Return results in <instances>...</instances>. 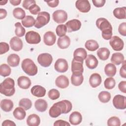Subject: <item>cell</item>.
Listing matches in <instances>:
<instances>
[{
    "mask_svg": "<svg viewBox=\"0 0 126 126\" xmlns=\"http://www.w3.org/2000/svg\"><path fill=\"white\" fill-rule=\"evenodd\" d=\"M72 108V105L70 101L63 100L55 103L50 108L49 114L52 118H57L61 114H67Z\"/></svg>",
    "mask_w": 126,
    "mask_h": 126,
    "instance_id": "obj_1",
    "label": "cell"
},
{
    "mask_svg": "<svg viewBox=\"0 0 126 126\" xmlns=\"http://www.w3.org/2000/svg\"><path fill=\"white\" fill-rule=\"evenodd\" d=\"M95 23L96 27L102 32V37L105 40H110L112 35V27L110 23L104 18H99Z\"/></svg>",
    "mask_w": 126,
    "mask_h": 126,
    "instance_id": "obj_2",
    "label": "cell"
},
{
    "mask_svg": "<svg viewBox=\"0 0 126 126\" xmlns=\"http://www.w3.org/2000/svg\"><path fill=\"white\" fill-rule=\"evenodd\" d=\"M14 86V80L10 77L7 78L0 84V93L6 96H11L15 92Z\"/></svg>",
    "mask_w": 126,
    "mask_h": 126,
    "instance_id": "obj_3",
    "label": "cell"
},
{
    "mask_svg": "<svg viewBox=\"0 0 126 126\" xmlns=\"http://www.w3.org/2000/svg\"><path fill=\"white\" fill-rule=\"evenodd\" d=\"M21 67L24 72L29 76H34L38 71L37 66L30 59H24L22 62Z\"/></svg>",
    "mask_w": 126,
    "mask_h": 126,
    "instance_id": "obj_4",
    "label": "cell"
},
{
    "mask_svg": "<svg viewBox=\"0 0 126 126\" xmlns=\"http://www.w3.org/2000/svg\"><path fill=\"white\" fill-rule=\"evenodd\" d=\"M50 14L46 11L40 12L35 20L34 27L37 29H40L47 25L50 21Z\"/></svg>",
    "mask_w": 126,
    "mask_h": 126,
    "instance_id": "obj_5",
    "label": "cell"
},
{
    "mask_svg": "<svg viewBox=\"0 0 126 126\" xmlns=\"http://www.w3.org/2000/svg\"><path fill=\"white\" fill-rule=\"evenodd\" d=\"M83 61V59L81 58L73 57L71 62V71L72 73H83L84 71Z\"/></svg>",
    "mask_w": 126,
    "mask_h": 126,
    "instance_id": "obj_6",
    "label": "cell"
},
{
    "mask_svg": "<svg viewBox=\"0 0 126 126\" xmlns=\"http://www.w3.org/2000/svg\"><path fill=\"white\" fill-rule=\"evenodd\" d=\"M25 39L29 44H37L41 41V36L38 32L31 31L27 32L25 35Z\"/></svg>",
    "mask_w": 126,
    "mask_h": 126,
    "instance_id": "obj_7",
    "label": "cell"
},
{
    "mask_svg": "<svg viewBox=\"0 0 126 126\" xmlns=\"http://www.w3.org/2000/svg\"><path fill=\"white\" fill-rule=\"evenodd\" d=\"M38 63L43 67H47L49 66L53 62V58L49 53H42L37 57Z\"/></svg>",
    "mask_w": 126,
    "mask_h": 126,
    "instance_id": "obj_8",
    "label": "cell"
},
{
    "mask_svg": "<svg viewBox=\"0 0 126 126\" xmlns=\"http://www.w3.org/2000/svg\"><path fill=\"white\" fill-rule=\"evenodd\" d=\"M113 104L118 109H125L126 108V97L124 95L117 94L113 99Z\"/></svg>",
    "mask_w": 126,
    "mask_h": 126,
    "instance_id": "obj_9",
    "label": "cell"
},
{
    "mask_svg": "<svg viewBox=\"0 0 126 126\" xmlns=\"http://www.w3.org/2000/svg\"><path fill=\"white\" fill-rule=\"evenodd\" d=\"M54 21L58 24L64 23L67 19V14L63 10H57L54 11L52 14Z\"/></svg>",
    "mask_w": 126,
    "mask_h": 126,
    "instance_id": "obj_10",
    "label": "cell"
},
{
    "mask_svg": "<svg viewBox=\"0 0 126 126\" xmlns=\"http://www.w3.org/2000/svg\"><path fill=\"white\" fill-rule=\"evenodd\" d=\"M109 44L112 48L116 51H121L124 46L123 40L117 36H113L109 41Z\"/></svg>",
    "mask_w": 126,
    "mask_h": 126,
    "instance_id": "obj_11",
    "label": "cell"
},
{
    "mask_svg": "<svg viewBox=\"0 0 126 126\" xmlns=\"http://www.w3.org/2000/svg\"><path fill=\"white\" fill-rule=\"evenodd\" d=\"M54 68L58 72L63 73L66 72L68 69V65L67 61L62 58L58 59L55 63Z\"/></svg>",
    "mask_w": 126,
    "mask_h": 126,
    "instance_id": "obj_12",
    "label": "cell"
},
{
    "mask_svg": "<svg viewBox=\"0 0 126 126\" xmlns=\"http://www.w3.org/2000/svg\"><path fill=\"white\" fill-rule=\"evenodd\" d=\"M76 8L81 12L87 13L91 9V4L88 0H77L75 2Z\"/></svg>",
    "mask_w": 126,
    "mask_h": 126,
    "instance_id": "obj_13",
    "label": "cell"
},
{
    "mask_svg": "<svg viewBox=\"0 0 126 126\" xmlns=\"http://www.w3.org/2000/svg\"><path fill=\"white\" fill-rule=\"evenodd\" d=\"M67 32H70L78 31L81 27V22L76 19H74L67 21L65 24Z\"/></svg>",
    "mask_w": 126,
    "mask_h": 126,
    "instance_id": "obj_14",
    "label": "cell"
},
{
    "mask_svg": "<svg viewBox=\"0 0 126 126\" xmlns=\"http://www.w3.org/2000/svg\"><path fill=\"white\" fill-rule=\"evenodd\" d=\"M9 44L11 49L15 51L21 50L23 46L22 40L17 36L13 37L10 39Z\"/></svg>",
    "mask_w": 126,
    "mask_h": 126,
    "instance_id": "obj_15",
    "label": "cell"
},
{
    "mask_svg": "<svg viewBox=\"0 0 126 126\" xmlns=\"http://www.w3.org/2000/svg\"><path fill=\"white\" fill-rule=\"evenodd\" d=\"M56 40V36L55 33L51 31L47 32L43 36V41L45 45L47 46L53 45Z\"/></svg>",
    "mask_w": 126,
    "mask_h": 126,
    "instance_id": "obj_16",
    "label": "cell"
},
{
    "mask_svg": "<svg viewBox=\"0 0 126 126\" xmlns=\"http://www.w3.org/2000/svg\"><path fill=\"white\" fill-rule=\"evenodd\" d=\"M69 84V80L65 75H60L55 80L56 85L61 89H65L67 88Z\"/></svg>",
    "mask_w": 126,
    "mask_h": 126,
    "instance_id": "obj_17",
    "label": "cell"
},
{
    "mask_svg": "<svg viewBox=\"0 0 126 126\" xmlns=\"http://www.w3.org/2000/svg\"><path fill=\"white\" fill-rule=\"evenodd\" d=\"M31 92L33 96L37 97H42L45 96L46 91L43 87L40 85H35L32 88Z\"/></svg>",
    "mask_w": 126,
    "mask_h": 126,
    "instance_id": "obj_18",
    "label": "cell"
},
{
    "mask_svg": "<svg viewBox=\"0 0 126 126\" xmlns=\"http://www.w3.org/2000/svg\"><path fill=\"white\" fill-rule=\"evenodd\" d=\"M85 63L87 67L89 68L93 69L95 68L97 65L98 62L96 58L92 54L88 55L85 59Z\"/></svg>",
    "mask_w": 126,
    "mask_h": 126,
    "instance_id": "obj_19",
    "label": "cell"
},
{
    "mask_svg": "<svg viewBox=\"0 0 126 126\" xmlns=\"http://www.w3.org/2000/svg\"><path fill=\"white\" fill-rule=\"evenodd\" d=\"M17 84L20 88L28 89L31 85V81L29 77L25 76H21L18 78Z\"/></svg>",
    "mask_w": 126,
    "mask_h": 126,
    "instance_id": "obj_20",
    "label": "cell"
},
{
    "mask_svg": "<svg viewBox=\"0 0 126 126\" xmlns=\"http://www.w3.org/2000/svg\"><path fill=\"white\" fill-rule=\"evenodd\" d=\"M102 79L99 74L97 73H93L90 77L89 83L92 88H96L99 86L101 83Z\"/></svg>",
    "mask_w": 126,
    "mask_h": 126,
    "instance_id": "obj_21",
    "label": "cell"
},
{
    "mask_svg": "<svg viewBox=\"0 0 126 126\" xmlns=\"http://www.w3.org/2000/svg\"><path fill=\"white\" fill-rule=\"evenodd\" d=\"M82 121V115L78 111L73 112L69 116V121L72 125H78L81 123Z\"/></svg>",
    "mask_w": 126,
    "mask_h": 126,
    "instance_id": "obj_22",
    "label": "cell"
},
{
    "mask_svg": "<svg viewBox=\"0 0 126 126\" xmlns=\"http://www.w3.org/2000/svg\"><path fill=\"white\" fill-rule=\"evenodd\" d=\"M84 81V77L82 73H72L71 77V84L75 86L81 85Z\"/></svg>",
    "mask_w": 126,
    "mask_h": 126,
    "instance_id": "obj_23",
    "label": "cell"
},
{
    "mask_svg": "<svg viewBox=\"0 0 126 126\" xmlns=\"http://www.w3.org/2000/svg\"><path fill=\"white\" fill-rule=\"evenodd\" d=\"M40 123L39 117L35 114H32L29 115L27 119V124L29 126H38Z\"/></svg>",
    "mask_w": 126,
    "mask_h": 126,
    "instance_id": "obj_24",
    "label": "cell"
},
{
    "mask_svg": "<svg viewBox=\"0 0 126 126\" xmlns=\"http://www.w3.org/2000/svg\"><path fill=\"white\" fill-rule=\"evenodd\" d=\"M70 38L67 35L59 37L57 41V45L58 47L62 49L67 48L70 45Z\"/></svg>",
    "mask_w": 126,
    "mask_h": 126,
    "instance_id": "obj_25",
    "label": "cell"
},
{
    "mask_svg": "<svg viewBox=\"0 0 126 126\" xmlns=\"http://www.w3.org/2000/svg\"><path fill=\"white\" fill-rule=\"evenodd\" d=\"M1 109L6 112H10L13 108V103L12 101L8 99H3L0 102Z\"/></svg>",
    "mask_w": 126,
    "mask_h": 126,
    "instance_id": "obj_26",
    "label": "cell"
},
{
    "mask_svg": "<svg viewBox=\"0 0 126 126\" xmlns=\"http://www.w3.org/2000/svg\"><path fill=\"white\" fill-rule=\"evenodd\" d=\"M34 107L37 111L40 112H43L47 109L48 104L45 100L38 99L34 102Z\"/></svg>",
    "mask_w": 126,
    "mask_h": 126,
    "instance_id": "obj_27",
    "label": "cell"
},
{
    "mask_svg": "<svg viewBox=\"0 0 126 126\" xmlns=\"http://www.w3.org/2000/svg\"><path fill=\"white\" fill-rule=\"evenodd\" d=\"M124 61L125 59L123 54L120 52L113 53L111 58V62L112 63L115 65H120Z\"/></svg>",
    "mask_w": 126,
    "mask_h": 126,
    "instance_id": "obj_28",
    "label": "cell"
},
{
    "mask_svg": "<svg viewBox=\"0 0 126 126\" xmlns=\"http://www.w3.org/2000/svg\"><path fill=\"white\" fill-rule=\"evenodd\" d=\"M20 61V59L19 56L16 54H12L9 55L7 59V62L8 64L12 67L17 66Z\"/></svg>",
    "mask_w": 126,
    "mask_h": 126,
    "instance_id": "obj_29",
    "label": "cell"
},
{
    "mask_svg": "<svg viewBox=\"0 0 126 126\" xmlns=\"http://www.w3.org/2000/svg\"><path fill=\"white\" fill-rule=\"evenodd\" d=\"M114 16L118 19H125L126 18V7H117L113 11Z\"/></svg>",
    "mask_w": 126,
    "mask_h": 126,
    "instance_id": "obj_30",
    "label": "cell"
},
{
    "mask_svg": "<svg viewBox=\"0 0 126 126\" xmlns=\"http://www.w3.org/2000/svg\"><path fill=\"white\" fill-rule=\"evenodd\" d=\"M110 51L107 48H100L97 51V55L98 58L102 61H105L107 60L110 55Z\"/></svg>",
    "mask_w": 126,
    "mask_h": 126,
    "instance_id": "obj_31",
    "label": "cell"
},
{
    "mask_svg": "<svg viewBox=\"0 0 126 126\" xmlns=\"http://www.w3.org/2000/svg\"><path fill=\"white\" fill-rule=\"evenodd\" d=\"M117 71L116 66L112 63H109L107 64L104 67V72L105 74L109 77H113L115 75Z\"/></svg>",
    "mask_w": 126,
    "mask_h": 126,
    "instance_id": "obj_32",
    "label": "cell"
},
{
    "mask_svg": "<svg viewBox=\"0 0 126 126\" xmlns=\"http://www.w3.org/2000/svg\"><path fill=\"white\" fill-rule=\"evenodd\" d=\"M13 114L14 117L18 120H22L24 119L26 116V113L25 109L20 106L14 109Z\"/></svg>",
    "mask_w": 126,
    "mask_h": 126,
    "instance_id": "obj_33",
    "label": "cell"
},
{
    "mask_svg": "<svg viewBox=\"0 0 126 126\" xmlns=\"http://www.w3.org/2000/svg\"><path fill=\"white\" fill-rule=\"evenodd\" d=\"M22 25L26 28H31L35 25V20L34 18L30 15L26 16V17L21 21Z\"/></svg>",
    "mask_w": 126,
    "mask_h": 126,
    "instance_id": "obj_34",
    "label": "cell"
},
{
    "mask_svg": "<svg viewBox=\"0 0 126 126\" xmlns=\"http://www.w3.org/2000/svg\"><path fill=\"white\" fill-rule=\"evenodd\" d=\"M85 46L86 48L90 51H94L99 48V45L97 42L93 39L87 40L85 42Z\"/></svg>",
    "mask_w": 126,
    "mask_h": 126,
    "instance_id": "obj_35",
    "label": "cell"
},
{
    "mask_svg": "<svg viewBox=\"0 0 126 126\" xmlns=\"http://www.w3.org/2000/svg\"><path fill=\"white\" fill-rule=\"evenodd\" d=\"M13 15L17 19L22 20L26 17V12L22 8L17 7L13 9Z\"/></svg>",
    "mask_w": 126,
    "mask_h": 126,
    "instance_id": "obj_36",
    "label": "cell"
},
{
    "mask_svg": "<svg viewBox=\"0 0 126 126\" xmlns=\"http://www.w3.org/2000/svg\"><path fill=\"white\" fill-rule=\"evenodd\" d=\"M99 101L102 103H107L111 99L110 93L107 91H102L99 93L98 95Z\"/></svg>",
    "mask_w": 126,
    "mask_h": 126,
    "instance_id": "obj_37",
    "label": "cell"
},
{
    "mask_svg": "<svg viewBox=\"0 0 126 126\" xmlns=\"http://www.w3.org/2000/svg\"><path fill=\"white\" fill-rule=\"evenodd\" d=\"M15 33L17 37L23 36L26 32L25 29L22 26V24L20 22H17L15 24Z\"/></svg>",
    "mask_w": 126,
    "mask_h": 126,
    "instance_id": "obj_38",
    "label": "cell"
},
{
    "mask_svg": "<svg viewBox=\"0 0 126 126\" xmlns=\"http://www.w3.org/2000/svg\"><path fill=\"white\" fill-rule=\"evenodd\" d=\"M87 57V52L83 48H78L75 50L73 53V57H79L85 60Z\"/></svg>",
    "mask_w": 126,
    "mask_h": 126,
    "instance_id": "obj_39",
    "label": "cell"
},
{
    "mask_svg": "<svg viewBox=\"0 0 126 126\" xmlns=\"http://www.w3.org/2000/svg\"><path fill=\"white\" fill-rule=\"evenodd\" d=\"M11 72V68L7 64L3 63L0 65V75L3 77L9 76Z\"/></svg>",
    "mask_w": 126,
    "mask_h": 126,
    "instance_id": "obj_40",
    "label": "cell"
},
{
    "mask_svg": "<svg viewBox=\"0 0 126 126\" xmlns=\"http://www.w3.org/2000/svg\"><path fill=\"white\" fill-rule=\"evenodd\" d=\"M19 106L23 108L25 110H28L31 108L32 106V103L30 99L24 98L19 101Z\"/></svg>",
    "mask_w": 126,
    "mask_h": 126,
    "instance_id": "obj_41",
    "label": "cell"
},
{
    "mask_svg": "<svg viewBox=\"0 0 126 126\" xmlns=\"http://www.w3.org/2000/svg\"><path fill=\"white\" fill-rule=\"evenodd\" d=\"M104 85L106 89H112L115 87L116 85L115 80L113 77H111L107 78L104 82Z\"/></svg>",
    "mask_w": 126,
    "mask_h": 126,
    "instance_id": "obj_42",
    "label": "cell"
},
{
    "mask_svg": "<svg viewBox=\"0 0 126 126\" xmlns=\"http://www.w3.org/2000/svg\"><path fill=\"white\" fill-rule=\"evenodd\" d=\"M56 32L58 36L61 37L64 36L67 32V28L65 25L60 24L59 25L56 29Z\"/></svg>",
    "mask_w": 126,
    "mask_h": 126,
    "instance_id": "obj_43",
    "label": "cell"
},
{
    "mask_svg": "<svg viewBox=\"0 0 126 126\" xmlns=\"http://www.w3.org/2000/svg\"><path fill=\"white\" fill-rule=\"evenodd\" d=\"M107 125L108 126H120L121 125V121L118 117L113 116L108 120Z\"/></svg>",
    "mask_w": 126,
    "mask_h": 126,
    "instance_id": "obj_44",
    "label": "cell"
},
{
    "mask_svg": "<svg viewBox=\"0 0 126 126\" xmlns=\"http://www.w3.org/2000/svg\"><path fill=\"white\" fill-rule=\"evenodd\" d=\"M48 97L52 100H56L59 98L60 94L59 91L55 89L50 90L48 93Z\"/></svg>",
    "mask_w": 126,
    "mask_h": 126,
    "instance_id": "obj_45",
    "label": "cell"
},
{
    "mask_svg": "<svg viewBox=\"0 0 126 126\" xmlns=\"http://www.w3.org/2000/svg\"><path fill=\"white\" fill-rule=\"evenodd\" d=\"M9 50V45L4 42H1L0 43V54H3Z\"/></svg>",
    "mask_w": 126,
    "mask_h": 126,
    "instance_id": "obj_46",
    "label": "cell"
},
{
    "mask_svg": "<svg viewBox=\"0 0 126 126\" xmlns=\"http://www.w3.org/2000/svg\"><path fill=\"white\" fill-rule=\"evenodd\" d=\"M30 13L33 15H36L40 11V8L36 3L32 5L29 9Z\"/></svg>",
    "mask_w": 126,
    "mask_h": 126,
    "instance_id": "obj_47",
    "label": "cell"
},
{
    "mask_svg": "<svg viewBox=\"0 0 126 126\" xmlns=\"http://www.w3.org/2000/svg\"><path fill=\"white\" fill-rule=\"evenodd\" d=\"M118 31L120 34L124 36H126V23L123 22L120 24L118 28Z\"/></svg>",
    "mask_w": 126,
    "mask_h": 126,
    "instance_id": "obj_48",
    "label": "cell"
},
{
    "mask_svg": "<svg viewBox=\"0 0 126 126\" xmlns=\"http://www.w3.org/2000/svg\"><path fill=\"white\" fill-rule=\"evenodd\" d=\"M36 3V2L34 0H25L23 2L22 6L26 9H28L33 4Z\"/></svg>",
    "mask_w": 126,
    "mask_h": 126,
    "instance_id": "obj_49",
    "label": "cell"
},
{
    "mask_svg": "<svg viewBox=\"0 0 126 126\" xmlns=\"http://www.w3.org/2000/svg\"><path fill=\"white\" fill-rule=\"evenodd\" d=\"M126 61H124V62L122 63V66H121L120 69V76L124 78H126Z\"/></svg>",
    "mask_w": 126,
    "mask_h": 126,
    "instance_id": "obj_50",
    "label": "cell"
},
{
    "mask_svg": "<svg viewBox=\"0 0 126 126\" xmlns=\"http://www.w3.org/2000/svg\"><path fill=\"white\" fill-rule=\"evenodd\" d=\"M92 2L94 6L96 7H101L104 5L106 0H93Z\"/></svg>",
    "mask_w": 126,
    "mask_h": 126,
    "instance_id": "obj_51",
    "label": "cell"
},
{
    "mask_svg": "<svg viewBox=\"0 0 126 126\" xmlns=\"http://www.w3.org/2000/svg\"><path fill=\"white\" fill-rule=\"evenodd\" d=\"M70 124L67 122L66 121H65L64 120H59L55 122L54 124V126H69Z\"/></svg>",
    "mask_w": 126,
    "mask_h": 126,
    "instance_id": "obj_52",
    "label": "cell"
},
{
    "mask_svg": "<svg viewBox=\"0 0 126 126\" xmlns=\"http://www.w3.org/2000/svg\"><path fill=\"white\" fill-rule=\"evenodd\" d=\"M118 88L121 92L125 94L126 93V81H121L118 84Z\"/></svg>",
    "mask_w": 126,
    "mask_h": 126,
    "instance_id": "obj_53",
    "label": "cell"
},
{
    "mask_svg": "<svg viewBox=\"0 0 126 126\" xmlns=\"http://www.w3.org/2000/svg\"><path fill=\"white\" fill-rule=\"evenodd\" d=\"M47 4L51 7H57L59 3V1L58 0H50V1H45Z\"/></svg>",
    "mask_w": 126,
    "mask_h": 126,
    "instance_id": "obj_54",
    "label": "cell"
},
{
    "mask_svg": "<svg viewBox=\"0 0 126 126\" xmlns=\"http://www.w3.org/2000/svg\"><path fill=\"white\" fill-rule=\"evenodd\" d=\"M2 126H15L16 124L13 122L9 120H6L4 121L2 123Z\"/></svg>",
    "mask_w": 126,
    "mask_h": 126,
    "instance_id": "obj_55",
    "label": "cell"
},
{
    "mask_svg": "<svg viewBox=\"0 0 126 126\" xmlns=\"http://www.w3.org/2000/svg\"><path fill=\"white\" fill-rule=\"evenodd\" d=\"M7 16V11L5 9L0 8V19L5 18Z\"/></svg>",
    "mask_w": 126,
    "mask_h": 126,
    "instance_id": "obj_56",
    "label": "cell"
},
{
    "mask_svg": "<svg viewBox=\"0 0 126 126\" xmlns=\"http://www.w3.org/2000/svg\"><path fill=\"white\" fill-rule=\"evenodd\" d=\"M10 2L13 5H18L21 2V0H10Z\"/></svg>",
    "mask_w": 126,
    "mask_h": 126,
    "instance_id": "obj_57",
    "label": "cell"
},
{
    "mask_svg": "<svg viewBox=\"0 0 126 126\" xmlns=\"http://www.w3.org/2000/svg\"><path fill=\"white\" fill-rule=\"evenodd\" d=\"M7 2V0H1L0 1V5H5Z\"/></svg>",
    "mask_w": 126,
    "mask_h": 126,
    "instance_id": "obj_58",
    "label": "cell"
}]
</instances>
